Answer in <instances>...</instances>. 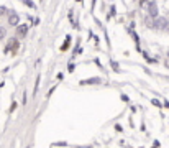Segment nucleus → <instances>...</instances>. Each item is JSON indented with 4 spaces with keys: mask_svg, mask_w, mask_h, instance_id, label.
<instances>
[{
    "mask_svg": "<svg viewBox=\"0 0 169 148\" xmlns=\"http://www.w3.org/2000/svg\"><path fill=\"white\" fill-rule=\"evenodd\" d=\"M16 50H18V40H16V38H12V40H8V43H7L3 51L10 53V51H16Z\"/></svg>",
    "mask_w": 169,
    "mask_h": 148,
    "instance_id": "f257e3e1",
    "label": "nucleus"
},
{
    "mask_svg": "<svg viewBox=\"0 0 169 148\" xmlns=\"http://www.w3.org/2000/svg\"><path fill=\"white\" fill-rule=\"evenodd\" d=\"M148 10H149V17H151V18H158V5H156L154 2L149 3Z\"/></svg>",
    "mask_w": 169,
    "mask_h": 148,
    "instance_id": "f03ea898",
    "label": "nucleus"
},
{
    "mask_svg": "<svg viewBox=\"0 0 169 148\" xmlns=\"http://www.w3.org/2000/svg\"><path fill=\"white\" fill-rule=\"evenodd\" d=\"M99 82H102L100 77H90V79H84V81H81V86H87V84H99Z\"/></svg>",
    "mask_w": 169,
    "mask_h": 148,
    "instance_id": "7ed1b4c3",
    "label": "nucleus"
},
{
    "mask_svg": "<svg viewBox=\"0 0 169 148\" xmlns=\"http://www.w3.org/2000/svg\"><path fill=\"white\" fill-rule=\"evenodd\" d=\"M26 33H28V26L26 25H20L18 28H16V36L23 38V36H26Z\"/></svg>",
    "mask_w": 169,
    "mask_h": 148,
    "instance_id": "20e7f679",
    "label": "nucleus"
},
{
    "mask_svg": "<svg viewBox=\"0 0 169 148\" xmlns=\"http://www.w3.org/2000/svg\"><path fill=\"white\" fill-rule=\"evenodd\" d=\"M18 21H20V17L16 15V13H12V15L8 17V23H10L12 26H16L18 25Z\"/></svg>",
    "mask_w": 169,
    "mask_h": 148,
    "instance_id": "39448f33",
    "label": "nucleus"
},
{
    "mask_svg": "<svg viewBox=\"0 0 169 148\" xmlns=\"http://www.w3.org/2000/svg\"><path fill=\"white\" fill-rule=\"evenodd\" d=\"M154 26H156V28H166V20H164V18H158L156 23H154Z\"/></svg>",
    "mask_w": 169,
    "mask_h": 148,
    "instance_id": "423d86ee",
    "label": "nucleus"
},
{
    "mask_svg": "<svg viewBox=\"0 0 169 148\" xmlns=\"http://www.w3.org/2000/svg\"><path fill=\"white\" fill-rule=\"evenodd\" d=\"M69 43H71V36H66V41H64V45L61 46L62 51H66V50H67V45H69Z\"/></svg>",
    "mask_w": 169,
    "mask_h": 148,
    "instance_id": "0eeeda50",
    "label": "nucleus"
},
{
    "mask_svg": "<svg viewBox=\"0 0 169 148\" xmlns=\"http://www.w3.org/2000/svg\"><path fill=\"white\" fill-rule=\"evenodd\" d=\"M5 28H3V26H0V40H3V38H5Z\"/></svg>",
    "mask_w": 169,
    "mask_h": 148,
    "instance_id": "6e6552de",
    "label": "nucleus"
},
{
    "mask_svg": "<svg viewBox=\"0 0 169 148\" xmlns=\"http://www.w3.org/2000/svg\"><path fill=\"white\" fill-rule=\"evenodd\" d=\"M23 3H25L26 7H31V8L35 7V5H33V2H31V0H23Z\"/></svg>",
    "mask_w": 169,
    "mask_h": 148,
    "instance_id": "1a4fd4ad",
    "label": "nucleus"
},
{
    "mask_svg": "<svg viewBox=\"0 0 169 148\" xmlns=\"http://www.w3.org/2000/svg\"><path fill=\"white\" fill-rule=\"evenodd\" d=\"M112 67H113V69H115V71H120V67H118V64H117V63H115V61H112Z\"/></svg>",
    "mask_w": 169,
    "mask_h": 148,
    "instance_id": "9d476101",
    "label": "nucleus"
},
{
    "mask_svg": "<svg viewBox=\"0 0 169 148\" xmlns=\"http://www.w3.org/2000/svg\"><path fill=\"white\" fill-rule=\"evenodd\" d=\"M153 104L156 105V107H161V102H159L158 99H153Z\"/></svg>",
    "mask_w": 169,
    "mask_h": 148,
    "instance_id": "9b49d317",
    "label": "nucleus"
},
{
    "mask_svg": "<svg viewBox=\"0 0 169 148\" xmlns=\"http://www.w3.org/2000/svg\"><path fill=\"white\" fill-rule=\"evenodd\" d=\"M7 13V8L5 7H0V15H5Z\"/></svg>",
    "mask_w": 169,
    "mask_h": 148,
    "instance_id": "f8f14e48",
    "label": "nucleus"
},
{
    "mask_svg": "<svg viewBox=\"0 0 169 148\" xmlns=\"http://www.w3.org/2000/svg\"><path fill=\"white\" fill-rule=\"evenodd\" d=\"M138 2H140V3H141V5H143V3H144V2H146V0H138Z\"/></svg>",
    "mask_w": 169,
    "mask_h": 148,
    "instance_id": "ddd939ff",
    "label": "nucleus"
},
{
    "mask_svg": "<svg viewBox=\"0 0 169 148\" xmlns=\"http://www.w3.org/2000/svg\"><path fill=\"white\" fill-rule=\"evenodd\" d=\"M77 2H82V0H77Z\"/></svg>",
    "mask_w": 169,
    "mask_h": 148,
    "instance_id": "4468645a",
    "label": "nucleus"
},
{
    "mask_svg": "<svg viewBox=\"0 0 169 148\" xmlns=\"http://www.w3.org/2000/svg\"><path fill=\"white\" fill-rule=\"evenodd\" d=\"M168 56H169V53H168Z\"/></svg>",
    "mask_w": 169,
    "mask_h": 148,
    "instance_id": "2eb2a0df",
    "label": "nucleus"
}]
</instances>
